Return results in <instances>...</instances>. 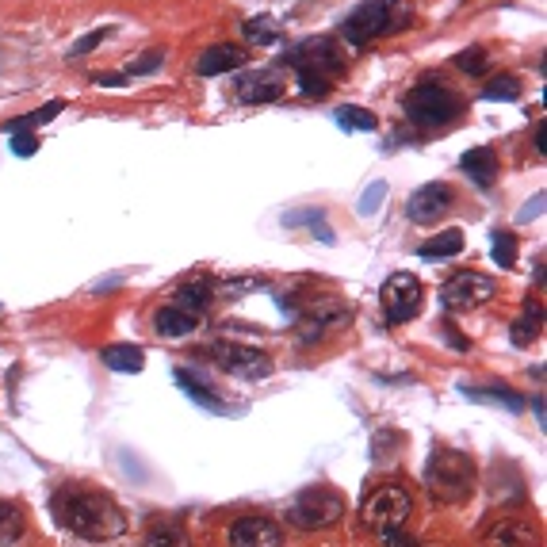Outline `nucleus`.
<instances>
[{
  "label": "nucleus",
  "mask_w": 547,
  "mask_h": 547,
  "mask_svg": "<svg viewBox=\"0 0 547 547\" xmlns=\"http://www.w3.org/2000/svg\"><path fill=\"white\" fill-rule=\"evenodd\" d=\"M54 517H58V525L69 528L73 536L92 540V544L115 540V536H123V528H127L119 505L111 502L108 494H100V490H62V494L54 498Z\"/></svg>",
  "instance_id": "nucleus-1"
},
{
  "label": "nucleus",
  "mask_w": 547,
  "mask_h": 547,
  "mask_svg": "<svg viewBox=\"0 0 547 547\" xmlns=\"http://www.w3.org/2000/svg\"><path fill=\"white\" fill-rule=\"evenodd\" d=\"M284 62L295 69V81L307 96H329L333 81L345 73V54L333 39H303L284 54Z\"/></svg>",
  "instance_id": "nucleus-2"
},
{
  "label": "nucleus",
  "mask_w": 547,
  "mask_h": 547,
  "mask_svg": "<svg viewBox=\"0 0 547 547\" xmlns=\"http://www.w3.org/2000/svg\"><path fill=\"white\" fill-rule=\"evenodd\" d=\"M425 490L433 494V502L440 505H456L463 502L471 490H475V482H479V467L475 460L460 452V448H437L429 463H425Z\"/></svg>",
  "instance_id": "nucleus-3"
},
{
  "label": "nucleus",
  "mask_w": 547,
  "mask_h": 547,
  "mask_svg": "<svg viewBox=\"0 0 547 547\" xmlns=\"http://www.w3.org/2000/svg\"><path fill=\"white\" fill-rule=\"evenodd\" d=\"M410 513H414V498H410V490L398 486V482H387V486L372 490V494L364 498V505H360V521H364V528L375 532V536L398 532V528L410 521Z\"/></svg>",
  "instance_id": "nucleus-4"
},
{
  "label": "nucleus",
  "mask_w": 547,
  "mask_h": 547,
  "mask_svg": "<svg viewBox=\"0 0 547 547\" xmlns=\"http://www.w3.org/2000/svg\"><path fill=\"white\" fill-rule=\"evenodd\" d=\"M460 108L463 100L452 88L440 85V81H421V85H414L406 92V115H410V123L425 127V131L448 127L460 115Z\"/></svg>",
  "instance_id": "nucleus-5"
},
{
  "label": "nucleus",
  "mask_w": 547,
  "mask_h": 547,
  "mask_svg": "<svg viewBox=\"0 0 547 547\" xmlns=\"http://www.w3.org/2000/svg\"><path fill=\"white\" fill-rule=\"evenodd\" d=\"M341 517H345V498L337 490H329V486H310L287 509V521L295 528H307V532L337 525Z\"/></svg>",
  "instance_id": "nucleus-6"
},
{
  "label": "nucleus",
  "mask_w": 547,
  "mask_h": 547,
  "mask_svg": "<svg viewBox=\"0 0 547 547\" xmlns=\"http://www.w3.org/2000/svg\"><path fill=\"white\" fill-rule=\"evenodd\" d=\"M391 31H398V23H394L391 4H383V0H364V4H356L349 16H345V23H341V35H345L352 46H368L372 39L391 35Z\"/></svg>",
  "instance_id": "nucleus-7"
},
{
  "label": "nucleus",
  "mask_w": 547,
  "mask_h": 547,
  "mask_svg": "<svg viewBox=\"0 0 547 547\" xmlns=\"http://www.w3.org/2000/svg\"><path fill=\"white\" fill-rule=\"evenodd\" d=\"M421 299H425V287H421V280H417L414 272H394V276H387V284H383V310H387V322H391V326H402V322L417 318Z\"/></svg>",
  "instance_id": "nucleus-8"
},
{
  "label": "nucleus",
  "mask_w": 547,
  "mask_h": 547,
  "mask_svg": "<svg viewBox=\"0 0 547 547\" xmlns=\"http://www.w3.org/2000/svg\"><path fill=\"white\" fill-rule=\"evenodd\" d=\"M494 280L490 276H482V272H456L448 284L440 287V303L448 310H475L482 303H490L494 299Z\"/></svg>",
  "instance_id": "nucleus-9"
},
{
  "label": "nucleus",
  "mask_w": 547,
  "mask_h": 547,
  "mask_svg": "<svg viewBox=\"0 0 547 547\" xmlns=\"http://www.w3.org/2000/svg\"><path fill=\"white\" fill-rule=\"evenodd\" d=\"M452 203H456L452 184H444V180H429V184H421L417 192H410L406 215H410V222H417V226H433V222H440L448 211H452Z\"/></svg>",
  "instance_id": "nucleus-10"
},
{
  "label": "nucleus",
  "mask_w": 547,
  "mask_h": 547,
  "mask_svg": "<svg viewBox=\"0 0 547 547\" xmlns=\"http://www.w3.org/2000/svg\"><path fill=\"white\" fill-rule=\"evenodd\" d=\"M349 307L345 303H337V299H318L314 307L299 318V341L303 345H314V341H322L326 333H333V329L349 326Z\"/></svg>",
  "instance_id": "nucleus-11"
},
{
  "label": "nucleus",
  "mask_w": 547,
  "mask_h": 547,
  "mask_svg": "<svg viewBox=\"0 0 547 547\" xmlns=\"http://www.w3.org/2000/svg\"><path fill=\"white\" fill-rule=\"evenodd\" d=\"M211 352H215L219 368H226L230 375H241V379H261V375L272 372V360H268L261 349H249V345L222 341V345H215Z\"/></svg>",
  "instance_id": "nucleus-12"
},
{
  "label": "nucleus",
  "mask_w": 547,
  "mask_h": 547,
  "mask_svg": "<svg viewBox=\"0 0 547 547\" xmlns=\"http://www.w3.org/2000/svg\"><path fill=\"white\" fill-rule=\"evenodd\" d=\"M284 532L268 517H238L230 525V547H280Z\"/></svg>",
  "instance_id": "nucleus-13"
},
{
  "label": "nucleus",
  "mask_w": 547,
  "mask_h": 547,
  "mask_svg": "<svg viewBox=\"0 0 547 547\" xmlns=\"http://www.w3.org/2000/svg\"><path fill=\"white\" fill-rule=\"evenodd\" d=\"M482 547H540L536 528L517 521V517H502L482 532Z\"/></svg>",
  "instance_id": "nucleus-14"
},
{
  "label": "nucleus",
  "mask_w": 547,
  "mask_h": 547,
  "mask_svg": "<svg viewBox=\"0 0 547 547\" xmlns=\"http://www.w3.org/2000/svg\"><path fill=\"white\" fill-rule=\"evenodd\" d=\"M245 62H249V50L230 46V43H219V46H207V50H199L196 73H199V77H219V73L241 69Z\"/></svg>",
  "instance_id": "nucleus-15"
},
{
  "label": "nucleus",
  "mask_w": 547,
  "mask_h": 547,
  "mask_svg": "<svg viewBox=\"0 0 547 547\" xmlns=\"http://www.w3.org/2000/svg\"><path fill=\"white\" fill-rule=\"evenodd\" d=\"M284 96V81L276 77V69H261V73H245L238 81L241 104H272Z\"/></svg>",
  "instance_id": "nucleus-16"
},
{
  "label": "nucleus",
  "mask_w": 547,
  "mask_h": 547,
  "mask_svg": "<svg viewBox=\"0 0 547 547\" xmlns=\"http://www.w3.org/2000/svg\"><path fill=\"white\" fill-rule=\"evenodd\" d=\"M460 169L471 176L479 188H490V184L498 180V154H494L490 146H475V150H467V154L460 157Z\"/></svg>",
  "instance_id": "nucleus-17"
},
{
  "label": "nucleus",
  "mask_w": 547,
  "mask_h": 547,
  "mask_svg": "<svg viewBox=\"0 0 547 547\" xmlns=\"http://www.w3.org/2000/svg\"><path fill=\"white\" fill-rule=\"evenodd\" d=\"M199 326V318L196 314H188V310H180V307H161L154 314V329L161 333V337H188L192 329Z\"/></svg>",
  "instance_id": "nucleus-18"
},
{
  "label": "nucleus",
  "mask_w": 547,
  "mask_h": 547,
  "mask_svg": "<svg viewBox=\"0 0 547 547\" xmlns=\"http://www.w3.org/2000/svg\"><path fill=\"white\" fill-rule=\"evenodd\" d=\"M100 356H104V364H108L111 372L134 375V372H142V368H146V352L138 349V345H108Z\"/></svg>",
  "instance_id": "nucleus-19"
},
{
  "label": "nucleus",
  "mask_w": 547,
  "mask_h": 547,
  "mask_svg": "<svg viewBox=\"0 0 547 547\" xmlns=\"http://www.w3.org/2000/svg\"><path fill=\"white\" fill-rule=\"evenodd\" d=\"M425 261H448V257H460L463 253V230H444L437 238L421 241V249H417Z\"/></svg>",
  "instance_id": "nucleus-20"
},
{
  "label": "nucleus",
  "mask_w": 547,
  "mask_h": 547,
  "mask_svg": "<svg viewBox=\"0 0 547 547\" xmlns=\"http://www.w3.org/2000/svg\"><path fill=\"white\" fill-rule=\"evenodd\" d=\"M62 111H66V104H62V100H50V104H43V108L27 111V115H20V119L4 123V131H8V134H31L35 127H43V123H54Z\"/></svg>",
  "instance_id": "nucleus-21"
},
{
  "label": "nucleus",
  "mask_w": 547,
  "mask_h": 547,
  "mask_svg": "<svg viewBox=\"0 0 547 547\" xmlns=\"http://www.w3.org/2000/svg\"><path fill=\"white\" fill-rule=\"evenodd\" d=\"M245 39L253 46H276L284 39V27L276 16H253V20H245Z\"/></svg>",
  "instance_id": "nucleus-22"
},
{
  "label": "nucleus",
  "mask_w": 547,
  "mask_h": 547,
  "mask_svg": "<svg viewBox=\"0 0 547 547\" xmlns=\"http://www.w3.org/2000/svg\"><path fill=\"white\" fill-rule=\"evenodd\" d=\"M176 383H180V391L188 394L192 402H199V406H207V410H226V402H222L215 391H207V383H199L192 372H184V368H176Z\"/></svg>",
  "instance_id": "nucleus-23"
},
{
  "label": "nucleus",
  "mask_w": 547,
  "mask_h": 547,
  "mask_svg": "<svg viewBox=\"0 0 547 547\" xmlns=\"http://www.w3.org/2000/svg\"><path fill=\"white\" fill-rule=\"evenodd\" d=\"M333 119H337V127H341V131H349V134L352 131L368 134V131L379 127V119H375L368 108H360V104H345V108H337L333 111Z\"/></svg>",
  "instance_id": "nucleus-24"
},
{
  "label": "nucleus",
  "mask_w": 547,
  "mask_h": 547,
  "mask_svg": "<svg viewBox=\"0 0 547 547\" xmlns=\"http://www.w3.org/2000/svg\"><path fill=\"white\" fill-rule=\"evenodd\" d=\"M23 528H27V521H23L20 505H16V502H0V547L20 544Z\"/></svg>",
  "instance_id": "nucleus-25"
},
{
  "label": "nucleus",
  "mask_w": 547,
  "mask_h": 547,
  "mask_svg": "<svg viewBox=\"0 0 547 547\" xmlns=\"http://www.w3.org/2000/svg\"><path fill=\"white\" fill-rule=\"evenodd\" d=\"M307 222L310 230H314V238H322L326 245H333V230L326 226V211H318V207H303V211H291V215H284V226H303Z\"/></svg>",
  "instance_id": "nucleus-26"
},
{
  "label": "nucleus",
  "mask_w": 547,
  "mask_h": 547,
  "mask_svg": "<svg viewBox=\"0 0 547 547\" xmlns=\"http://www.w3.org/2000/svg\"><path fill=\"white\" fill-rule=\"evenodd\" d=\"M207 303H211L207 284H184L173 291V307L188 310V314H196V318H199V310H207Z\"/></svg>",
  "instance_id": "nucleus-27"
},
{
  "label": "nucleus",
  "mask_w": 547,
  "mask_h": 547,
  "mask_svg": "<svg viewBox=\"0 0 547 547\" xmlns=\"http://www.w3.org/2000/svg\"><path fill=\"white\" fill-rule=\"evenodd\" d=\"M142 547H192V540L180 525H157L146 532Z\"/></svg>",
  "instance_id": "nucleus-28"
},
{
  "label": "nucleus",
  "mask_w": 547,
  "mask_h": 547,
  "mask_svg": "<svg viewBox=\"0 0 547 547\" xmlns=\"http://www.w3.org/2000/svg\"><path fill=\"white\" fill-rule=\"evenodd\" d=\"M482 100H521V81L513 73H502L482 88Z\"/></svg>",
  "instance_id": "nucleus-29"
},
{
  "label": "nucleus",
  "mask_w": 547,
  "mask_h": 547,
  "mask_svg": "<svg viewBox=\"0 0 547 547\" xmlns=\"http://www.w3.org/2000/svg\"><path fill=\"white\" fill-rule=\"evenodd\" d=\"M383 199H387V180H372V184L364 188V196H360V207H356V211H360L364 219H372L375 211L383 207Z\"/></svg>",
  "instance_id": "nucleus-30"
},
{
  "label": "nucleus",
  "mask_w": 547,
  "mask_h": 547,
  "mask_svg": "<svg viewBox=\"0 0 547 547\" xmlns=\"http://www.w3.org/2000/svg\"><path fill=\"white\" fill-rule=\"evenodd\" d=\"M490 253H494V261L502 264V268H513V264H517V238H513L509 230H498Z\"/></svg>",
  "instance_id": "nucleus-31"
},
{
  "label": "nucleus",
  "mask_w": 547,
  "mask_h": 547,
  "mask_svg": "<svg viewBox=\"0 0 547 547\" xmlns=\"http://www.w3.org/2000/svg\"><path fill=\"white\" fill-rule=\"evenodd\" d=\"M540 337V310L528 307V318L513 322V345H532Z\"/></svg>",
  "instance_id": "nucleus-32"
},
{
  "label": "nucleus",
  "mask_w": 547,
  "mask_h": 547,
  "mask_svg": "<svg viewBox=\"0 0 547 547\" xmlns=\"http://www.w3.org/2000/svg\"><path fill=\"white\" fill-rule=\"evenodd\" d=\"M108 35H111L108 27H96V31H88V35H81L77 43L69 46V50H66V58H69V62H73V58H85V54H92L96 46H100V43H104V39H108Z\"/></svg>",
  "instance_id": "nucleus-33"
},
{
  "label": "nucleus",
  "mask_w": 547,
  "mask_h": 547,
  "mask_svg": "<svg viewBox=\"0 0 547 547\" xmlns=\"http://www.w3.org/2000/svg\"><path fill=\"white\" fill-rule=\"evenodd\" d=\"M467 398L498 402V406H505V410H521V406H525V398H517V394H509V391H479V387H467Z\"/></svg>",
  "instance_id": "nucleus-34"
},
{
  "label": "nucleus",
  "mask_w": 547,
  "mask_h": 547,
  "mask_svg": "<svg viewBox=\"0 0 547 547\" xmlns=\"http://www.w3.org/2000/svg\"><path fill=\"white\" fill-rule=\"evenodd\" d=\"M257 287H264L261 276H234V280H222V295L226 299H241V295H249V291H257Z\"/></svg>",
  "instance_id": "nucleus-35"
},
{
  "label": "nucleus",
  "mask_w": 547,
  "mask_h": 547,
  "mask_svg": "<svg viewBox=\"0 0 547 547\" xmlns=\"http://www.w3.org/2000/svg\"><path fill=\"white\" fill-rule=\"evenodd\" d=\"M456 69H463V73H486V50L482 46H471V50H463V54H456Z\"/></svg>",
  "instance_id": "nucleus-36"
},
{
  "label": "nucleus",
  "mask_w": 547,
  "mask_h": 547,
  "mask_svg": "<svg viewBox=\"0 0 547 547\" xmlns=\"http://www.w3.org/2000/svg\"><path fill=\"white\" fill-rule=\"evenodd\" d=\"M161 62H165V50H157V46H154L150 54H142L138 62H131V69H127V73H131V77H142V73H154Z\"/></svg>",
  "instance_id": "nucleus-37"
},
{
  "label": "nucleus",
  "mask_w": 547,
  "mask_h": 547,
  "mask_svg": "<svg viewBox=\"0 0 547 547\" xmlns=\"http://www.w3.org/2000/svg\"><path fill=\"white\" fill-rule=\"evenodd\" d=\"M8 146H12V154L16 157H35L39 154V138H35V134H12V142H8Z\"/></svg>",
  "instance_id": "nucleus-38"
},
{
  "label": "nucleus",
  "mask_w": 547,
  "mask_h": 547,
  "mask_svg": "<svg viewBox=\"0 0 547 547\" xmlns=\"http://www.w3.org/2000/svg\"><path fill=\"white\" fill-rule=\"evenodd\" d=\"M540 215H544V192H536V196L528 199V207H521V215H517V219L532 222V219H540Z\"/></svg>",
  "instance_id": "nucleus-39"
},
{
  "label": "nucleus",
  "mask_w": 547,
  "mask_h": 547,
  "mask_svg": "<svg viewBox=\"0 0 547 547\" xmlns=\"http://www.w3.org/2000/svg\"><path fill=\"white\" fill-rule=\"evenodd\" d=\"M379 540H383L387 547H417L414 536H406L402 528H398V532H387V536H379Z\"/></svg>",
  "instance_id": "nucleus-40"
},
{
  "label": "nucleus",
  "mask_w": 547,
  "mask_h": 547,
  "mask_svg": "<svg viewBox=\"0 0 547 547\" xmlns=\"http://www.w3.org/2000/svg\"><path fill=\"white\" fill-rule=\"evenodd\" d=\"M92 81H96V85H108V88H123V85H127V77H119V73H96Z\"/></svg>",
  "instance_id": "nucleus-41"
},
{
  "label": "nucleus",
  "mask_w": 547,
  "mask_h": 547,
  "mask_svg": "<svg viewBox=\"0 0 547 547\" xmlns=\"http://www.w3.org/2000/svg\"><path fill=\"white\" fill-rule=\"evenodd\" d=\"M383 4H391V0H383Z\"/></svg>",
  "instance_id": "nucleus-42"
},
{
  "label": "nucleus",
  "mask_w": 547,
  "mask_h": 547,
  "mask_svg": "<svg viewBox=\"0 0 547 547\" xmlns=\"http://www.w3.org/2000/svg\"><path fill=\"white\" fill-rule=\"evenodd\" d=\"M417 547H421V544H417Z\"/></svg>",
  "instance_id": "nucleus-43"
}]
</instances>
